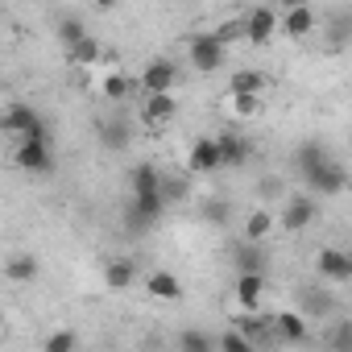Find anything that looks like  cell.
Returning a JSON list of instances; mask_svg holds the SVG:
<instances>
[{"instance_id": "obj_4", "label": "cell", "mask_w": 352, "mask_h": 352, "mask_svg": "<svg viewBox=\"0 0 352 352\" xmlns=\"http://www.w3.org/2000/svg\"><path fill=\"white\" fill-rule=\"evenodd\" d=\"M315 216H319V204H315V195L298 191V195H290V199H286V208H282L278 224H282L286 232H302V228H311V224H315Z\"/></svg>"}, {"instance_id": "obj_37", "label": "cell", "mask_w": 352, "mask_h": 352, "mask_svg": "<svg viewBox=\"0 0 352 352\" xmlns=\"http://www.w3.org/2000/svg\"><path fill=\"white\" fill-rule=\"evenodd\" d=\"M257 191H261V199H274V195H282V179H274V174H270V179L257 183Z\"/></svg>"}, {"instance_id": "obj_19", "label": "cell", "mask_w": 352, "mask_h": 352, "mask_svg": "<svg viewBox=\"0 0 352 352\" xmlns=\"http://www.w3.org/2000/svg\"><path fill=\"white\" fill-rule=\"evenodd\" d=\"M129 187H133V195H157L162 191V170L153 162H137L129 170Z\"/></svg>"}, {"instance_id": "obj_25", "label": "cell", "mask_w": 352, "mask_h": 352, "mask_svg": "<svg viewBox=\"0 0 352 352\" xmlns=\"http://www.w3.org/2000/svg\"><path fill=\"white\" fill-rule=\"evenodd\" d=\"M133 87H141V83H137V79H129V75H116V71L100 79V96H104V100H112V104H124V100L133 96Z\"/></svg>"}, {"instance_id": "obj_17", "label": "cell", "mask_w": 352, "mask_h": 352, "mask_svg": "<svg viewBox=\"0 0 352 352\" xmlns=\"http://www.w3.org/2000/svg\"><path fill=\"white\" fill-rule=\"evenodd\" d=\"M315 21H319V17H315V9L302 0V5H294V9H286V13H282V34L298 42V38H307V34L315 30Z\"/></svg>"}, {"instance_id": "obj_5", "label": "cell", "mask_w": 352, "mask_h": 352, "mask_svg": "<svg viewBox=\"0 0 352 352\" xmlns=\"http://www.w3.org/2000/svg\"><path fill=\"white\" fill-rule=\"evenodd\" d=\"M0 124H5V133H13V137H21V141H25V137H46V124H42V116H38L30 104H9Z\"/></svg>"}, {"instance_id": "obj_2", "label": "cell", "mask_w": 352, "mask_h": 352, "mask_svg": "<svg viewBox=\"0 0 352 352\" xmlns=\"http://www.w3.org/2000/svg\"><path fill=\"white\" fill-rule=\"evenodd\" d=\"M187 58H191V67H195L199 75H216V71L228 63V46L216 38V30H212V34H195V38L187 42Z\"/></svg>"}, {"instance_id": "obj_35", "label": "cell", "mask_w": 352, "mask_h": 352, "mask_svg": "<svg viewBox=\"0 0 352 352\" xmlns=\"http://www.w3.org/2000/svg\"><path fill=\"white\" fill-rule=\"evenodd\" d=\"M245 34H249V30H245V17H232V21H224V25L216 30V38H220L224 46H232V42L245 38Z\"/></svg>"}, {"instance_id": "obj_9", "label": "cell", "mask_w": 352, "mask_h": 352, "mask_svg": "<svg viewBox=\"0 0 352 352\" xmlns=\"http://www.w3.org/2000/svg\"><path fill=\"white\" fill-rule=\"evenodd\" d=\"M137 83H141L145 96H153V91H174V83H179V67H174L170 58H153V63L137 75Z\"/></svg>"}, {"instance_id": "obj_33", "label": "cell", "mask_w": 352, "mask_h": 352, "mask_svg": "<svg viewBox=\"0 0 352 352\" xmlns=\"http://www.w3.org/2000/svg\"><path fill=\"white\" fill-rule=\"evenodd\" d=\"M179 348H187V352H208V348H220V340H212V336H204V331H183V336H179Z\"/></svg>"}, {"instance_id": "obj_1", "label": "cell", "mask_w": 352, "mask_h": 352, "mask_svg": "<svg viewBox=\"0 0 352 352\" xmlns=\"http://www.w3.org/2000/svg\"><path fill=\"white\" fill-rule=\"evenodd\" d=\"M298 183H302V187H311L315 195H340V191L348 187V170H344L340 162H331V153H327L323 162H315L311 170H302V174H298Z\"/></svg>"}, {"instance_id": "obj_8", "label": "cell", "mask_w": 352, "mask_h": 352, "mask_svg": "<svg viewBox=\"0 0 352 352\" xmlns=\"http://www.w3.org/2000/svg\"><path fill=\"white\" fill-rule=\"evenodd\" d=\"M236 327L253 340V348H265V344H282L278 340V323L274 315H257V311H241L236 315Z\"/></svg>"}, {"instance_id": "obj_36", "label": "cell", "mask_w": 352, "mask_h": 352, "mask_svg": "<svg viewBox=\"0 0 352 352\" xmlns=\"http://www.w3.org/2000/svg\"><path fill=\"white\" fill-rule=\"evenodd\" d=\"M220 348H228V352H245V348H253V340L236 327V331H224V336H220Z\"/></svg>"}, {"instance_id": "obj_20", "label": "cell", "mask_w": 352, "mask_h": 352, "mask_svg": "<svg viewBox=\"0 0 352 352\" xmlns=\"http://www.w3.org/2000/svg\"><path fill=\"white\" fill-rule=\"evenodd\" d=\"M232 257H236V274H265V265H270L261 241H245L241 249H232Z\"/></svg>"}, {"instance_id": "obj_13", "label": "cell", "mask_w": 352, "mask_h": 352, "mask_svg": "<svg viewBox=\"0 0 352 352\" xmlns=\"http://www.w3.org/2000/svg\"><path fill=\"white\" fill-rule=\"evenodd\" d=\"M174 112H179V104H174V96H170V91H153V96H145V104H141V120H145L149 129L170 124V120H174Z\"/></svg>"}, {"instance_id": "obj_27", "label": "cell", "mask_w": 352, "mask_h": 352, "mask_svg": "<svg viewBox=\"0 0 352 352\" xmlns=\"http://www.w3.org/2000/svg\"><path fill=\"white\" fill-rule=\"evenodd\" d=\"M265 87H270V79H265V71H257V67L232 71V79H228V91H253V96H261Z\"/></svg>"}, {"instance_id": "obj_10", "label": "cell", "mask_w": 352, "mask_h": 352, "mask_svg": "<svg viewBox=\"0 0 352 352\" xmlns=\"http://www.w3.org/2000/svg\"><path fill=\"white\" fill-rule=\"evenodd\" d=\"M162 212H166V195H162V191H157V195H133V204H129V228L145 232V228L157 224Z\"/></svg>"}, {"instance_id": "obj_32", "label": "cell", "mask_w": 352, "mask_h": 352, "mask_svg": "<svg viewBox=\"0 0 352 352\" xmlns=\"http://www.w3.org/2000/svg\"><path fill=\"white\" fill-rule=\"evenodd\" d=\"M83 38H87V30H83L79 17H63V21H58V42H63L67 50H71L75 42H83Z\"/></svg>"}, {"instance_id": "obj_11", "label": "cell", "mask_w": 352, "mask_h": 352, "mask_svg": "<svg viewBox=\"0 0 352 352\" xmlns=\"http://www.w3.org/2000/svg\"><path fill=\"white\" fill-rule=\"evenodd\" d=\"M220 166H224L220 141H216V137H199V141L191 145V153H187V170H191V174H216Z\"/></svg>"}, {"instance_id": "obj_24", "label": "cell", "mask_w": 352, "mask_h": 352, "mask_svg": "<svg viewBox=\"0 0 352 352\" xmlns=\"http://www.w3.org/2000/svg\"><path fill=\"white\" fill-rule=\"evenodd\" d=\"M162 195H166V204H183L187 195H191V170H162Z\"/></svg>"}, {"instance_id": "obj_39", "label": "cell", "mask_w": 352, "mask_h": 352, "mask_svg": "<svg viewBox=\"0 0 352 352\" xmlns=\"http://www.w3.org/2000/svg\"><path fill=\"white\" fill-rule=\"evenodd\" d=\"M91 5H96V9H112V5H116V0H91Z\"/></svg>"}, {"instance_id": "obj_14", "label": "cell", "mask_w": 352, "mask_h": 352, "mask_svg": "<svg viewBox=\"0 0 352 352\" xmlns=\"http://www.w3.org/2000/svg\"><path fill=\"white\" fill-rule=\"evenodd\" d=\"M96 137H100V145H104L108 153H120V149H129V141H133V124H129L124 116H108V120H100Z\"/></svg>"}, {"instance_id": "obj_28", "label": "cell", "mask_w": 352, "mask_h": 352, "mask_svg": "<svg viewBox=\"0 0 352 352\" xmlns=\"http://www.w3.org/2000/svg\"><path fill=\"white\" fill-rule=\"evenodd\" d=\"M5 278L9 282H34L38 278V257L34 253H13L9 265H5Z\"/></svg>"}, {"instance_id": "obj_15", "label": "cell", "mask_w": 352, "mask_h": 352, "mask_svg": "<svg viewBox=\"0 0 352 352\" xmlns=\"http://www.w3.org/2000/svg\"><path fill=\"white\" fill-rule=\"evenodd\" d=\"M145 294L157 298V302H179L183 298V282H179V274H170V270H153L145 278Z\"/></svg>"}, {"instance_id": "obj_30", "label": "cell", "mask_w": 352, "mask_h": 352, "mask_svg": "<svg viewBox=\"0 0 352 352\" xmlns=\"http://www.w3.org/2000/svg\"><path fill=\"white\" fill-rule=\"evenodd\" d=\"M199 220L220 228V224H228V220H232V204H228V199H220V195H216V199H204V204H199Z\"/></svg>"}, {"instance_id": "obj_18", "label": "cell", "mask_w": 352, "mask_h": 352, "mask_svg": "<svg viewBox=\"0 0 352 352\" xmlns=\"http://www.w3.org/2000/svg\"><path fill=\"white\" fill-rule=\"evenodd\" d=\"M137 282V261L133 257H108V265H104V286L108 290H129Z\"/></svg>"}, {"instance_id": "obj_22", "label": "cell", "mask_w": 352, "mask_h": 352, "mask_svg": "<svg viewBox=\"0 0 352 352\" xmlns=\"http://www.w3.org/2000/svg\"><path fill=\"white\" fill-rule=\"evenodd\" d=\"M216 141H220V157H224V166H232V170H236V166H245V162H249V141H245L241 133L224 129Z\"/></svg>"}, {"instance_id": "obj_21", "label": "cell", "mask_w": 352, "mask_h": 352, "mask_svg": "<svg viewBox=\"0 0 352 352\" xmlns=\"http://www.w3.org/2000/svg\"><path fill=\"white\" fill-rule=\"evenodd\" d=\"M274 323H278V340L282 344H302L307 340V315L302 311H278Z\"/></svg>"}, {"instance_id": "obj_29", "label": "cell", "mask_w": 352, "mask_h": 352, "mask_svg": "<svg viewBox=\"0 0 352 352\" xmlns=\"http://www.w3.org/2000/svg\"><path fill=\"white\" fill-rule=\"evenodd\" d=\"M228 112L236 120H249V116L261 112V96H253V91H228Z\"/></svg>"}, {"instance_id": "obj_16", "label": "cell", "mask_w": 352, "mask_h": 352, "mask_svg": "<svg viewBox=\"0 0 352 352\" xmlns=\"http://www.w3.org/2000/svg\"><path fill=\"white\" fill-rule=\"evenodd\" d=\"M331 307H336V298L323 286H302L298 290V311L307 319H331Z\"/></svg>"}, {"instance_id": "obj_12", "label": "cell", "mask_w": 352, "mask_h": 352, "mask_svg": "<svg viewBox=\"0 0 352 352\" xmlns=\"http://www.w3.org/2000/svg\"><path fill=\"white\" fill-rule=\"evenodd\" d=\"M265 274H236V286H232V294H236V307L241 311H261V302H265Z\"/></svg>"}, {"instance_id": "obj_6", "label": "cell", "mask_w": 352, "mask_h": 352, "mask_svg": "<svg viewBox=\"0 0 352 352\" xmlns=\"http://www.w3.org/2000/svg\"><path fill=\"white\" fill-rule=\"evenodd\" d=\"M245 38H249V46H270L274 42V34L282 30V17L274 13V9H265V5H257V9H249L245 13Z\"/></svg>"}, {"instance_id": "obj_26", "label": "cell", "mask_w": 352, "mask_h": 352, "mask_svg": "<svg viewBox=\"0 0 352 352\" xmlns=\"http://www.w3.org/2000/svg\"><path fill=\"white\" fill-rule=\"evenodd\" d=\"M100 58H104V46H100V38H91V34L67 50V63H75V67H96Z\"/></svg>"}, {"instance_id": "obj_3", "label": "cell", "mask_w": 352, "mask_h": 352, "mask_svg": "<svg viewBox=\"0 0 352 352\" xmlns=\"http://www.w3.org/2000/svg\"><path fill=\"white\" fill-rule=\"evenodd\" d=\"M13 162H17L25 174H50V170H54L50 141H46V137H25V141L13 149Z\"/></svg>"}, {"instance_id": "obj_34", "label": "cell", "mask_w": 352, "mask_h": 352, "mask_svg": "<svg viewBox=\"0 0 352 352\" xmlns=\"http://www.w3.org/2000/svg\"><path fill=\"white\" fill-rule=\"evenodd\" d=\"M71 348H79V336H75V331H54V336H46V344H42V352H71Z\"/></svg>"}, {"instance_id": "obj_7", "label": "cell", "mask_w": 352, "mask_h": 352, "mask_svg": "<svg viewBox=\"0 0 352 352\" xmlns=\"http://www.w3.org/2000/svg\"><path fill=\"white\" fill-rule=\"evenodd\" d=\"M315 274L323 278V282H352V253L348 249H319V257H315Z\"/></svg>"}, {"instance_id": "obj_38", "label": "cell", "mask_w": 352, "mask_h": 352, "mask_svg": "<svg viewBox=\"0 0 352 352\" xmlns=\"http://www.w3.org/2000/svg\"><path fill=\"white\" fill-rule=\"evenodd\" d=\"M274 5H282V9H294V5H302V0H274Z\"/></svg>"}, {"instance_id": "obj_23", "label": "cell", "mask_w": 352, "mask_h": 352, "mask_svg": "<svg viewBox=\"0 0 352 352\" xmlns=\"http://www.w3.org/2000/svg\"><path fill=\"white\" fill-rule=\"evenodd\" d=\"M278 228V216L270 212V208H257V212H249L245 216V241H270V232Z\"/></svg>"}, {"instance_id": "obj_31", "label": "cell", "mask_w": 352, "mask_h": 352, "mask_svg": "<svg viewBox=\"0 0 352 352\" xmlns=\"http://www.w3.org/2000/svg\"><path fill=\"white\" fill-rule=\"evenodd\" d=\"M327 348L352 352V319H331L327 323Z\"/></svg>"}]
</instances>
